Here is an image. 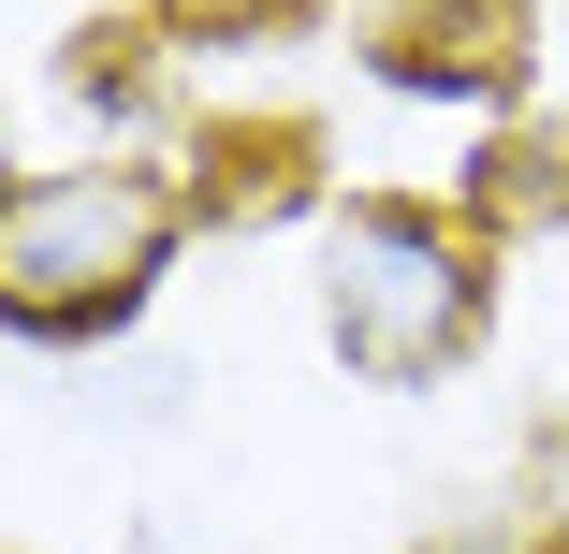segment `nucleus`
<instances>
[{"instance_id": "1", "label": "nucleus", "mask_w": 569, "mask_h": 554, "mask_svg": "<svg viewBox=\"0 0 569 554\" xmlns=\"http://www.w3.org/2000/svg\"><path fill=\"white\" fill-rule=\"evenodd\" d=\"M497 321V278H482V219L452 204H409V190H351L321 219V336L351 380H452Z\"/></svg>"}, {"instance_id": "2", "label": "nucleus", "mask_w": 569, "mask_h": 554, "mask_svg": "<svg viewBox=\"0 0 569 554\" xmlns=\"http://www.w3.org/2000/svg\"><path fill=\"white\" fill-rule=\"evenodd\" d=\"M176 234H190V204H176V175H147V161L0 175V321L44 336V351L118 336V321L161 292Z\"/></svg>"}, {"instance_id": "3", "label": "nucleus", "mask_w": 569, "mask_h": 554, "mask_svg": "<svg viewBox=\"0 0 569 554\" xmlns=\"http://www.w3.org/2000/svg\"><path fill=\"white\" fill-rule=\"evenodd\" d=\"M366 59L395 88H423V102H511L526 88V16L511 0H380Z\"/></svg>"}, {"instance_id": "4", "label": "nucleus", "mask_w": 569, "mask_h": 554, "mask_svg": "<svg viewBox=\"0 0 569 554\" xmlns=\"http://www.w3.org/2000/svg\"><path fill=\"white\" fill-rule=\"evenodd\" d=\"M307 147H321L307 118H219V132H204V175H190L176 204L249 234V219H278V204H307V190H321V161H307Z\"/></svg>"}, {"instance_id": "5", "label": "nucleus", "mask_w": 569, "mask_h": 554, "mask_svg": "<svg viewBox=\"0 0 569 554\" xmlns=\"http://www.w3.org/2000/svg\"><path fill=\"white\" fill-rule=\"evenodd\" d=\"M468 219L482 234H569V118H526L468 161Z\"/></svg>"}, {"instance_id": "6", "label": "nucleus", "mask_w": 569, "mask_h": 554, "mask_svg": "<svg viewBox=\"0 0 569 554\" xmlns=\"http://www.w3.org/2000/svg\"><path fill=\"white\" fill-rule=\"evenodd\" d=\"M423 554H569V511H540V496H482V511H452Z\"/></svg>"}]
</instances>
